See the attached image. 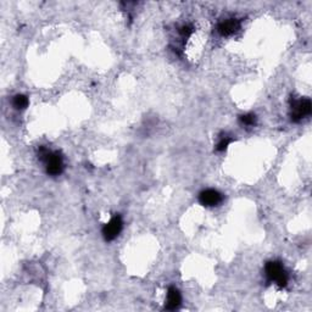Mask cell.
<instances>
[{"mask_svg":"<svg viewBox=\"0 0 312 312\" xmlns=\"http://www.w3.org/2000/svg\"><path fill=\"white\" fill-rule=\"evenodd\" d=\"M38 157L46 165L47 173L49 176H60L64 171V159L57 151H50L47 148L40 147L38 150Z\"/></svg>","mask_w":312,"mask_h":312,"instance_id":"1","label":"cell"},{"mask_svg":"<svg viewBox=\"0 0 312 312\" xmlns=\"http://www.w3.org/2000/svg\"><path fill=\"white\" fill-rule=\"evenodd\" d=\"M265 275L267 281L275 283L278 287L284 288L288 284V273L284 266L279 261H269L265 266Z\"/></svg>","mask_w":312,"mask_h":312,"instance_id":"2","label":"cell"},{"mask_svg":"<svg viewBox=\"0 0 312 312\" xmlns=\"http://www.w3.org/2000/svg\"><path fill=\"white\" fill-rule=\"evenodd\" d=\"M310 99H293L290 102V118L293 122H300L311 114Z\"/></svg>","mask_w":312,"mask_h":312,"instance_id":"3","label":"cell"},{"mask_svg":"<svg viewBox=\"0 0 312 312\" xmlns=\"http://www.w3.org/2000/svg\"><path fill=\"white\" fill-rule=\"evenodd\" d=\"M122 228H123V221L120 215H116L111 218L108 223L102 227V237L106 242H112L120 236Z\"/></svg>","mask_w":312,"mask_h":312,"instance_id":"4","label":"cell"},{"mask_svg":"<svg viewBox=\"0 0 312 312\" xmlns=\"http://www.w3.org/2000/svg\"><path fill=\"white\" fill-rule=\"evenodd\" d=\"M222 200H223V197L216 189H206V191H202L199 194V201L206 207L217 206V205L221 204Z\"/></svg>","mask_w":312,"mask_h":312,"instance_id":"5","label":"cell"},{"mask_svg":"<svg viewBox=\"0 0 312 312\" xmlns=\"http://www.w3.org/2000/svg\"><path fill=\"white\" fill-rule=\"evenodd\" d=\"M240 30V21L238 18H227V20L221 21L217 26V32L223 37H228L237 33Z\"/></svg>","mask_w":312,"mask_h":312,"instance_id":"6","label":"cell"},{"mask_svg":"<svg viewBox=\"0 0 312 312\" xmlns=\"http://www.w3.org/2000/svg\"><path fill=\"white\" fill-rule=\"evenodd\" d=\"M181 302H182V295L178 289L175 287H170L169 290H167V298L165 304L166 310L170 311L177 310V308L181 306Z\"/></svg>","mask_w":312,"mask_h":312,"instance_id":"7","label":"cell"},{"mask_svg":"<svg viewBox=\"0 0 312 312\" xmlns=\"http://www.w3.org/2000/svg\"><path fill=\"white\" fill-rule=\"evenodd\" d=\"M28 104H30V101H28V98L26 95L17 94L12 99V106H14L16 110H25Z\"/></svg>","mask_w":312,"mask_h":312,"instance_id":"8","label":"cell"},{"mask_svg":"<svg viewBox=\"0 0 312 312\" xmlns=\"http://www.w3.org/2000/svg\"><path fill=\"white\" fill-rule=\"evenodd\" d=\"M239 121H240V123L244 124V126H246V127L255 126V123H256V116L254 115V114L242 115L239 117Z\"/></svg>","mask_w":312,"mask_h":312,"instance_id":"9","label":"cell"},{"mask_svg":"<svg viewBox=\"0 0 312 312\" xmlns=\"http://www.w3.org/2000/svg\"><path fill=\"white\" fill-rule=\"evenodd\" d=\"M232 141H233V138L224 134V136H222L220 138V141H218L217 145H216V150L217 151H224L228 148V145H230V144L232 143Z\"/></svg>","mask_w":312,"mask_h":312,"instance_id":"10","label":"cell"},{"mask_svg":"<svg viewBox=\"0 0 312 312\" xmlns=\"http://www.w3.org/2000/svg\"><path fill=\"white\" fill-rule=\"evenodd\" d=\"M193 32H194V30H193V27L191 25H183L181 28H179V33H181V35L183 38H189L191 35L193 34Z\"/></svg>","mask_w":312,"mask_h":312,"instance_id":"11","label":"cell"}]
</instances>
